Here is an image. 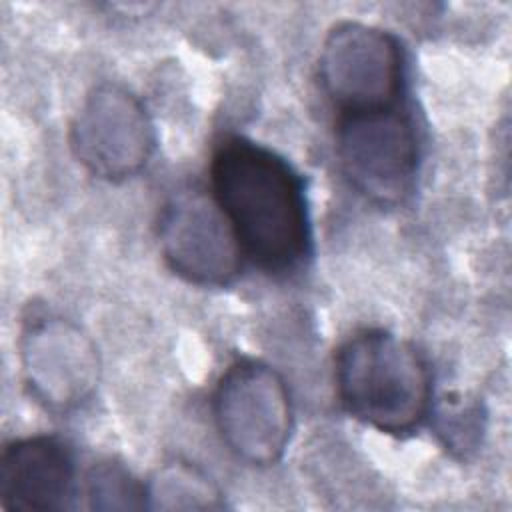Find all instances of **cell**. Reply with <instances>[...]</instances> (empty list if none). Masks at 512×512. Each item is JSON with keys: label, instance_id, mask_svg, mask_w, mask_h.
I'll use <instances>...</instances> for the list:
<instances>
[{"label": "cell", "instance_id": "cell-1", "mask_svg": "<svg viewBox=\"0 0 512 512\" xmlns=\"http://www.w3.org/2000/svg\"><path fill=\"white\" fill-rule=\"evenodd\" d=\"M210 180L242 254L268 274H288L304 262L310 252L304 186L282 156L228 138L212 156Z\"/></svg>", "mask_w": 512, "mask_h": 512}, {"label": "cell", "instance_id": "cell-2", "mask_svg": "<svg viewBox=\"0 0 512 512\" xmlns=\"http://www.w3.org/2000/svg\"><path fill=\"white\" fill-rule=\"evenodd\" d=\"M336 390L344 408L386 434H408L430 408V372L416 348L372 328L350 336L336 352Z\"/></svg>", "mask_w": 512, "mask_h": 512}, {"label": "cell", "instance_id": "cell-3", "mask_svg": "<svg viewBox=\"0 0 512 512\" xmlns=\"http://www.w3.org/2000/svg\"><path fill=\"white\" fill-rule=\"evenodd\" d=\"M212 412L220 438L246 464L270 466L292 434V402L284 378L252 358L232 362L220 376Z\"/></svg>", "mask_w": 512, "mask_h": 512}, {"label": "cell", "instance_id": "cell-4", "mask_svg": "<svg viewBox=\"0 0 512 512\" xmlns=\"http://www.w3.org/2000/svg\"><path fill=\"white\" fill-rule=\"evenodd\" d=\"M320 84L340 116L398 106L404 54L398 40L364 22H338L322 42Z\"/></svg>", "mask_w": 512, "mask_h": 512}, {"label": "cell", "instance_id": "cell-5", "mask_svg": "<svg viewBox=\"0 0 512 512\" xmlns=\"http://www.w3.org/2000/svg\"><path fill=\"white\" fill-rule=\"evenodd\" d=\"M336 156L342 174L376 204H398L418 168L414 120L400 106L340 116Z\"/></svg>", "mask_w": 512, "mask_h": 512}, {"label": "cell", "instance_id": "cell-6", "mask_svg": "<svg viewBox=\"0 0 512 512\" xmlns=\"http://www.w3.org/2000/svg\"><path fill=\"white\" fill-rule=\"evenodd\" d=\"M154 124L144 104L120 84L88 92L70 126V146L94 176L118 182L138 174L154 152Z\"/></svg>", "mask_w": 512, "mask_h": 512}, {"label": "cell", "instance_id": "cell-7", "mask_svg": "<svg viewBox=\"0 0 512 512\" xmlns=\"http://www.w3.org/2000/svg\"><path fill=\"white\" fill-rule=\"evenodd\" d=\"M158 240L166 264L186 282L224 286L242 266L236 232L214 196L182 190L164 206Z\"/></svg>", "mask_w": 512, "mask_h": 512}, {"label": "cell", "instance_id": "cell-8", "mask_svg": "<svg viewBox=\"0 0 512 512\" xmlns=\"http://www.w3.org/2000/svg\"><path fill=\"white\" fill-rule=\"evenodd\" d=\"M20 364L34 398L54 412L80 408L98 388L100 358L94 342L60 316L34 318L24 328Z\"/></svg>", "mask_w": 512, "mask_h": 512}, {"label": "cell", "instance_id": "cell-9", "mask_svg": "<svg viewBox=\"0 0 512 512\" xmlns=\"http://www.w3.org/2000/svg\"><path fill=\"white\" fill-rule=\"evenodd\" d=\"M74 458L54 436L10 442L0 456V506L4 510H62L74 494Z\"/></svg>", "mask_w": 512, "mask_h": 512}, {"label": "cell", "instance_id": "cell-10", "mask_svg": "<svg viewBox=\"0 0 512 512\" xmlns=\"http://www.w3.org/2000/svg\"><path fill=\"white\" fill-rule=\"evenodd\" d=\"M148 508L154 510H218L224 506L218 486L188 462L162 466L146 486Z\"/></svg>", "mask_w": 512, "mask_h": 512}, {"label": "cell", "instance_id": "cell-11", "mask_svg": "<svg viewBox=\"0 0 512 512\" xmlns=\"http://www.w3.org/2000/svg\"><path fill=\"white\" fill-rule=\"evenodd\" d=\"M86 496L94 510H140L148 508L146 486L114 462L94 464L86 476Z\"/></svg>", "mask_w": 512, "mask_h": 512}]
</instances>
